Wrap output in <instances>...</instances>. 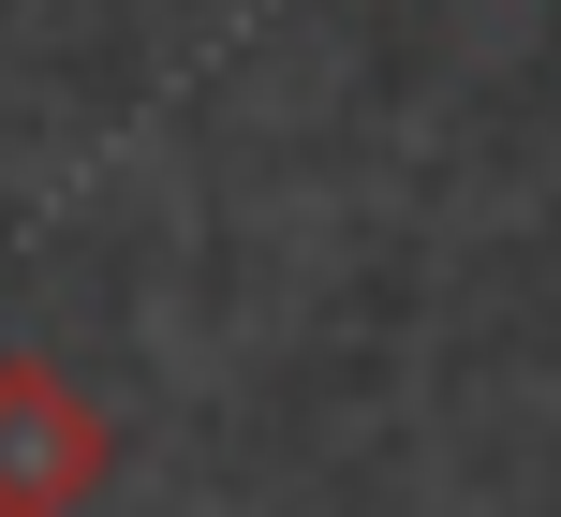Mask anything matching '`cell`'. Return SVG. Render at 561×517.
<instances>
[{"mask_svg":"<svg viewBox=\"0 0 561 517\" xmlns=\"http://www.w3.org/2000/svg\"><path fill=\"white\" fill-rule=\"evenodd\" d=\"M118 473V414L59 355H0V517H89Z\"/></svg>","mask_w":561,"mask_h":517,"instance_id":"1","label":"cell"}]
</instances>
